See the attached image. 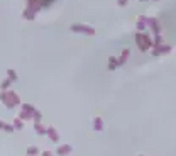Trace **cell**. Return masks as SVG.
Instances as JSON below:
<instances>
[{"label":"cell","mask_w":176,"mask_h":156,"mask_svg":"<svg viewBox=\"0 0 176 156\" xmlns=\"http://www.w3.org/2000/svg\"><path fill=\"white\" fill-rule=\"evenodd\" d=\"M124 2H125V0H120V4H124Z\"/></svg>","instance_id":"obj_2"},{"label":"cell","mask_w":176,"mask_h":156,"mask_svg":"<svg viewBox=\"0 0 176 156\" xmlns=\"http://www.w3.org/2000/svg\"><path fill=\"white\" fill-rule=\"evenodd\" d=\"M95 127H97V131H100V129H102V121H100V119L95 121Z\"/></svg>","instance_id":"obj_1"}]
</instances>
